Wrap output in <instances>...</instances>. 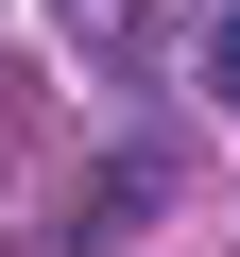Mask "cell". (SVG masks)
Returning a JSON list of instances; mask_svg holds the SVG:
<instances>
[{"mask_svg": "<svg viewBox=\"0 0 240 257\" xmlns=\"http://www.w3.org/2000/svg\"><path fill=\"white\" fill-rule=\"evenodd\" d=\"M206 103L240 120V0H206Z\"/></svg>", "mask_w": 240, "mask_h": 257, "instance_id": "cell-1", "label": "cell"}, {"mask_svg": "<svg viewBox=\"0 0 240 257\" xmlns=\"http://www.w3.org/2000/svg\"><path fill=\"white\" fill-rule=\"evenodd\" d=\"M69 18H103V0H69Z\"/></svg>", "mask_w": 240, "mask_h": 257, "instance_id": "cell-2", "label": "cell"}]
</instances>
